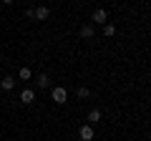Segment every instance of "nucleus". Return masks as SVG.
Instances as JSON below:
<instances>
[{
    "label": "nucleus",
    "mask_w": 151,
    "mask_h": 141,
    "mask_svg": "<svg viewBox=\"0 0 151 141\" xmlns=\"http://www.w3.org/2000/svg\"><path fill=\"white\" fill-rule=\"evenodd\" d=\"M103 35H106V38H113V35H116V25H113V23H106V25H103Z\"/></svg>",
    "instance_id": "11"
},
{
    "label": "nucleus",
    "mask_w": 151,
    "mask_h": 141,
    "mask_svg": "<svg viewBox=\"0 0 151 141\" xmlns=\"http://www.w3.org/2000/svg\"><path fill=\"white\" fill-rule=\"evenodd\" d=\"M76 3H81V0H76Z\"/></svg>",
    "instance_id": "14"
},
{
    "label": "nucleus",
    "mask_w": 151,
    "mask_h": 141,
    "mask_svg": "<svg viewBox=\"0 0 151 141\" xmlns=\"http://www.w3.org/2000/svg\"><path fill=\"white\" fill-rule=\"evenodd\" d=\"M93 136H96V131H93L91 124H83L81 129H78V139L81 141H93Z\"/></svg>",
    "instance_id": "2"
},
{
    "label": "nucleus",
    "mask_w": 151,
    "mask_h": 141,
    "mask_svg": "<svg viewBox=\"0 0 151 141\" xmlns=\"http://www.w3.org/2000/svg\"><path fill=\"white\" fill-rule=\"evenodd\" d=\"M0 88H3V91H13V88H15V78L13 76H3L0 78Z\"/></svg>",
    "instance_id": "8"
},
{
    "label": "nucleus",
    "mask_w": 151,
    "mask_h": 141,
    "mask_svg": "<svg viewBox=\"0 0 151 141\" xmlns=\"http://www.w3.org/2000/svg\"><path fill=\"white\" fill-rule=\"evenodd\" d=\"M35 86L38 88H50V76L48 73H38L35 76Z\"/></svg>",
    "instance_id": "7"
},
{
    "label": "nucleus",
    "mask_w": 151,
    "mask_h": 141,
    "mask_svg": "<svg viewBox=\"0 0 151 141\" xmlns=\"http://www.w3.org/2000/svg\"><path fill=\"white\" fill-rule=\"evenodd\" d=\"M18 78H20V81H30V78H33V70L28 68V65H23V68L18 70Z\"/></svg>",
    "instance_id": "9"
},
{
    "label": "nucleus",
    "mask_w": 151,
    "mask_h": 141,
    "mask_svg": "<svg viewBox=\"0 0 151 141\" xmlns=\"http://www.w3.org/2000/svg\"><path fill=\"white\" fill-rule=\"evenodd\" d=\"M78 35H81L83 40H88V38H93V35H96V28H93L91 23H88V25H81V30H78Z\"/></svg>",
    "instance_id": "6"
},
{
    "label": "nucleus",
    "mask_w": 151,
    "mask_h": 141,
    "mask_svg": "<svg viewBox=\"0 0 151 141\" xmlns=\"http://www.w3.org/2000/svg\"><path fill=\"white\" fill-rule=\"evenodd\" d=\"M91 20L96 23V25H106V23H108V13L103 10V8H96L93 15H91Z\"/></svg>",
    "instance_id": "3"
},
{
    "label": "nucleus",
    "mask_w": 151,
    "mask_h": 141,
    "mask_svg": "<svg viewBox=\"0 0 151 141\" xmlns=\"http://www.w3.org/2000/svg\"><path fill=\"white\" fill-rule=\"evenodd\" d=\"M50 18V8L48 5H38L35 10H33V20H48Z\"/></svg>",
    "instance_id": "4"
},
{
    "label": "nucleus",
    "mask_w": 151,
    "mask_h": 141,
    "mask_svg": "<svg viewBox=\"0 0 151 141\" xmlns=\"http://www.w3.org/2000/svg\"><path fill=\"white\" fill-rule=\"evenodd\" d=\"M50 98H53L58 106H63V103H68V91H65L63 86H53L50 88Z\"/></svg>",
    "instance_id": "1"
},
{
    "label": "nucleus",
    "mask_w": 151,
    "mask_h": 141,
    "mask_svg": "<svg viewBox=\"0 0 151 141\" xmlns=\"http://www.w3.org/2000/svg\"><path fill=\"white\" fill-rule=\"evenodd\" d=\"M0 3H3V5H13V3H15V0H0Z\"/></svg>",
    "instance_id": "13"
},
{
    "label": "nucleus",
    "mask_w": 151,
    "mask_h": 141,
    "mask_svg": "<svg viewBox=\"0 0 151 141\" xmlns=\"http://www.w3.org/2000/svg\"><path fill=\"white\" fill-rule=\"evenodd\" d=\"M98 121H101V111H98V109H91V111H88V124H98Z\"/></svg>",
    "instance_id": "10"
},
{
    "label": "nucleus",
    "mask_w": 151,
    "mask_h": 141,
    "mask_svg": "<svg viewBox=\"0 0 151 141\" xmlns=\"http://www.w3.org/2000/svg\"><path fill=\"white\" fill-rule=\"evenodd\" d=\"M33 101H35V91H33V88H23L20 91V103L28 106V103H33Z\"/></svg>",
    "instance_id": "5"
},
{
    "label": "nucleus",
    "mask_w": 151,
    "mask_h": 141,
    "mask_svg": "<svg viewBox=\"0 0 151 141\" xmlns=\"http://www.w3.org/2000/svg\"><path fill=\"white\" fill-rule=\"evenodd\" d=\"M76 96H78V98H88V96H91V91H88L86 86H78V88H76Z\"/></svg>",
    "instance_id": "12"
}]
</instances>
